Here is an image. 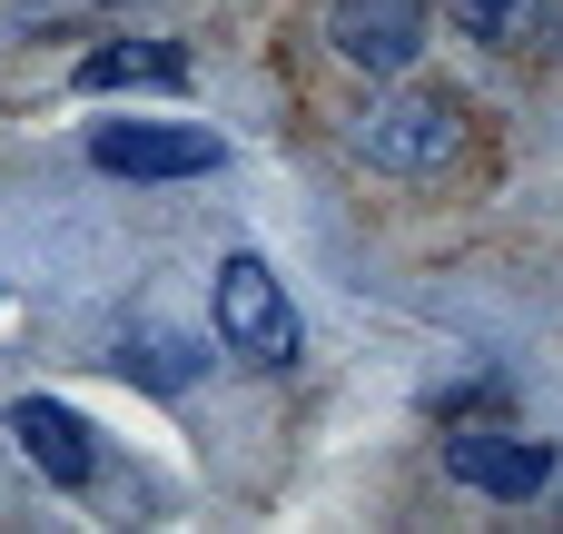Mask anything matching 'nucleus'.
Listing matches in <instances>:
<instances>
[{
	"mask_svg": "<svg viewBox=\"0 0 563 534\" xmlns=\"http://www.w3.org/2000/svg\"><path fill=\"white\" fill-rule=\"evenodd\" d=\"M356 159L386 168V178H445L465 159V109L435 99V89H386L356 129Z\"/></svg>",
	"mask_w": 563,
	"mask_h": 534,
	"instance_id": "obj_1",
	"label": "nucleus"
},
{
	"mask_svg": "<svg viewBox=\"0 0 563 534\" xmlns=\"http://www.w3.org/2000/svg\"><path fill=\"white\" fill-rule=\"evenodd\" d=\"M89 159L109 178H208L228 149L218 129H188V119H89Z\"/></svg>",
	"mask_w": 563,
	"mask_h": 534,
	"instance_id": "obj_2",
	"label": "nucleus"
},
{
	"mask_svg": "<svg viewBox=\"0 0 563 534\" xmlns=\"http://www.w3.org/2000/svg\"><path fill=\"white\" fill-rule=\"evenodd\" d=\"M218 337L247 357V367H297V307H287V287L267 277V258H228L218 268Z\"/></svg>",
	"mask_w": 563,
	"mask_h": 534,
	"instance_id": "obj_3",
	"label": "nucleus"
},
{
	"mask_svg": "<svg viewBox=\"0 0 563 534\" xmlns=\"http://www.w3.org/2000/svg\"><path fill=\"white\" fill-rule=\"evenodd\" d=\"M327 40H336L346 69L396 79V69H416V50H426V0H327Z\"/></svg>",
	"mask_w": 563,
	"mask_h": 534,
	"instance_id": "obj_4",
	"label": "nucleus"
},
{
	"mask_svg": "<svg viewBox=\"0 0 563 534\" xmlns=\"http://www.w3.org/2000/svg\"><path fill=\"white\" fill-rule=\"evenodd\" d=\"M445 476L475 486L485 505H534L563 476V456L554 446H525V436H455V446H445Z\"/></svg>",
	"mask_w": 563,
	"mask_h": 534,
	"instance_id": "obj_5",
	"label": "nucleus"
},
{
	"mask_svg": "<svg viewBox=\"0 0 563 534\" xmlns=\"http://www.w3.org/2000/svg\"><path fill=\"white\" fill-rule=\"evenodd\" d=\"M10 436H20V456H30L49 486H89V466H99L89 426H79L59 396H20V406H10Z\"/></svg>",
	"mask_w": 563,
	"mask_h": 534,
	"instance_id": "obj_6",
	"label": "nucleus"
},
{
	"mask_svg": "<svg viewBox=\"0 0 563 534\" xmlns=\"http://www.w3.org/2000/svg\"><path fill=\"white\" fill-rule=\"evenodd\" d=\"M178 50H158V40H109V50H89L79 59V89H178Z\"/></svg>",
	"mask_w": 563,
	"mask_h": 534,
	"instance_id": "obj_7",
	"label": "nucleus"
},
{
	"mask_svg": "<svg viewBox=\"0 0 563 534\" xmlns=\"http://www.w3.org/2000/svg\"><path fill=\"white\" fill-rule=\"evenodd\" d=\"M119 367H129V377H148V386H188L198 347H188V337H129V347H119Z\"/></svg>",
	"mask_w": 563,
	"mask_h": 534,
	"instance_id": "obj_8",
	"label": "nucleus"
},
{
	"mask_svg": "<svg viewBox=\"0 0 563 534\" xmlns=\"http://www.w3.org/2000/svg\"><path fill=\"white\" fill-rule=\"evenodd\" d=\"M445 10H455V30H465V40H485V50L525 40V20H534V0H445Z\"/></svg>",
	"mask_w": 563,
	"mask_h": 534,
	"instance_id": "obj_9",
	"label": "nucleus"
}]
</instances>
